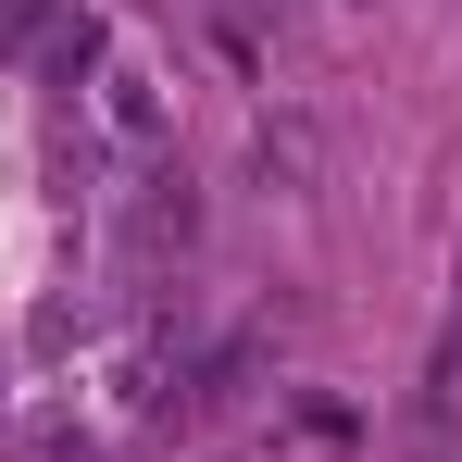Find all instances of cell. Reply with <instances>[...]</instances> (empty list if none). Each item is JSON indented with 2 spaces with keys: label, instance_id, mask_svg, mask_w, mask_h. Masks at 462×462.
<instances>
[{
  "label": "cell",
  "instance_id": "6da1fadb",
  "mask_svg": "<svg viewBox=\"0 0 462 462\" xmlns=\"http://www.w3.org/2000/svg\"><path fill=\"white\" fill-rule=\"evenodd\" d=\"M100 125H113L125 151H162V138H175V100H162L151 63H113V76H100Z\"/></svg>",
  "mask_w": 462,
  "mask_h": 462
},
{
  "label": "cell",
  "instance_id": "7a4b0ae2",
  "mask_svg": "<svg viewBox=\"0 0 462 462\" xmlns=\"http://www.w3.org/2000/svg\"><path fill=\"white\" fill-rule=\"evenodd\" d=\"M412 425H425V462L462 450V312L438 325V363H425V400H412Z\"/></svg>",
  "mask_w": 462,
  "mask_h": 462
},
{
  "label": "cell",
  "instance_id": "3957f363",
  "mask_svg": "<svg viewBox=\"0 0 462 462\" xmlns=\"http://www.w3.org/2000/svg\"><path fill=\"white\" fill-rule=\"evenodd\" d=\"M188 237H200L188 175H151V188H138V213H125V250H138V263H162V250H188Z\"/></svg>",
  "mask_w": 462,
  "mask_h": 462
},
{
  "label": "cell",
  "instance_id": "277c9868",
  "mask_svg": "<svg viewBox=\"0 0 462 462\" xmlns=\"http://www.w3.org/2000/svg\"><path fill=\"white\" fill-rule=\"evenodd\" d=\"M51 13H63V0H0V63H13V51H38V25H51Z\"/></svg>",
  "mask_w": 462,
  "mask_h": 462
}]
</instances>
